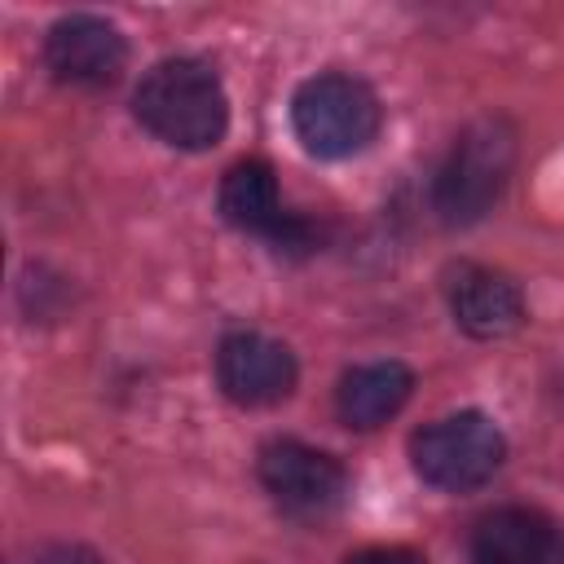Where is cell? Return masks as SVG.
Here are the masks:
<instances>
[{"instance_id":"cell-1","label":"cell","mask_w":564,"mask_h":564,"mask_svg":"<svg viewBox=\"0 0 564 564\" xmlns=\"http://www.w3.org/2000/svg\"><path fill=\"white\" fill-rule=\"evenodd\" d=\"M137 123L176 150H212L229 128L220 75L198 57H167L145 70L132 93Z\"/></svg>"},{"instance_id":"cell-2","label":"cell","mask_w":564,"mask_h":564,"mask_svg":"<svg viewBox=\"0 0 564 564\" xmlns=\"http://www.w3.org/2000/svg\"><path fill=\"white\" fill-rule=\"evenodd\" d=\"M516 167V132L507 119L498 115H480L471 119L449 154L436 167L432 181V207L445 225H476L485 212H494V203L502 198L507 181Z\"/></svg>"},{"instance_id":"cell-3","label":"cell","mask_w":564,"mask_h":564,"mask_svg":"<svg viewBox=\"0 0 564 564\" xmlns=\"http://www.w3.org/2000/svg\"><path fill=\"white\" fill-rule=\"evenodd\" d=\"M383 123L379 97L357 75H313L291 97V128L295 141L317 159H348L361 154Z\"/></svg>"},{"instance_id":"cell-4","label":"cell","mask_w":564,"mask_h":564,"mask_svg":"<svg viewBox=\"0 0 564 564\" xmlns=\"http://www.w3.org/2000/svg\"><path fill=\"white\" fill-rule=\"evenodd\" d=\"M507 458L502 427L480 410L445 414L410 436V463L423 485L441 494H467L480 489Z\"/></svg>"},{"instance_id":"cell-5","label":"cell","mask_w":564,"mask_h":564,"mask_svg":"<svg viewBox=\"0 0 564 564\" xmlns=\"http://www.w3.org/2000/svg\"><path fill=\"white\" fill-rule=\"evenodd\" d=\"M256 476L269 489V498L300 520L330 516L348 489L344 463L304 441H269L256 458Z\"/></svg>"},{"instance_id":"cell-6","label":"cell","mask_w":564,"mask_h":564,"mask_svg":"<svg viewBox=\"0 0 564 564\" xmlns=\"http://www.w3.org/2000/svg\"><path fill=\"white\" fill-rule=\"evenodd\" d=\"M128 62V44L115 22L97 13H66L44 35V66L57 84L70 88H101L115 84Z\"/></svg>"},{"instance_id":"cell-7","label":"cell","mask_w":564,"mask_h":564,"mask_svg":"<svg viewBox=\"0 0 564 564\" xmlns=\"http://www.w3.org/2000/svg\"><path fill=\"white\" fill-rule=\"evenodd\" d=\"M220 216L234 229L260 234L278 251H308L313 247V229L300 216L282 212L278 176H273V167L264 159H242V163H234L225 172V181H220Z\"/></svg>"},{"instance_id":"cell-8","label":"cell","mask_w":564,"mask_h":564,"mask_svg":"<svg viewBox=\"0 0 564 564\" xmlns=\"http://www.w3.org/2000/svg\"><path fill=\"white\" fill-rule=\"evenodd\" d=\"M295 379L291 348L260 330H234L216 348V383L234 405H273L291 397Z\"/></svg>"},{"instance_id":"cell-9","label":"cell","mask_w":564,"mask_h":564,"mask_svg":"<svg viewBox=\"0 0 564 564\" xmlns=\"http://www.w3.org/2000/svg\"><path fill=\"white\" fill-rule=\"evenodd\" d=\"M445 300L454 322L471 335V339H502L516 335L524 326V295L520 286L489 269V264H449L445 269Z\"/></svg>"},{"instance_id":"cell-10","label":"cell","mask_w":564,"mask_h":564,"mask_svg":"<svg viewBox=\"0 0 564 564\" xmlns=\"http://www.w3.org/2000/svg\"><path fill=\"white\" fill-rule=\"evenodd\" d=\"M471 564H564V524L538 507H498L471 529Z\"/></svg>"},{"instance_id":"cell-11","label":"cell","mask_w":564,"mask_h":564,"mask_svg":"<svg viewBox=\"0 0 564 564\" xmlns=\"http://www.w3.org/2000/svg\"><path fill=\"white\" fill-rule=\"evenodd\" d=\"M414 392V375L410 366L401 361H366V366H352L339 388H335V410L348 427L357 432H370L379 423H388Z\"/></svg>"},{"instance_id":"cell-12","label":"cell","mask_w":564,"mask_h":564,"mask_svg":"<svg viewBox=\"0 0 564 564\" xmlns=\"http://www.w3.org/2000/svg\"><path fill=\"white\" fill-rule=\"evenodd\" d=\"M344 564H427V560L419 551H410V546H361Z\"/></svg>"},{"instance_id":"cell-13","label":"cell","mask_w":564,"mask_h":564,"mask_svg":"<svg viewBox=\"0 0 564 564\" xmlns=\"http://www.w3.org/2000/svg\"><path fill=\"white\" fill-rule=\"evenodd\" d=\"M31 564H101V560L93 551H84V546H48Z\"/></svg>"}]
</instances>
